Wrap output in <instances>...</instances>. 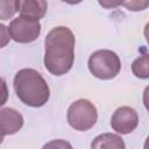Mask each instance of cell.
<instances>
[{
  "label": "cell",
  "instance_id": "obj_1",
  "mask_svg": "<svg viewBox=\"0 0 149 149\" xmlns=\"http://www.w3.org/2000/svg\"><path fill=\"white\" fill-rule=\"evenodd\" d=\"M74 35L70 28H52L44 40V66L54 76L68 73L74 62Z\"/></svg>",
  "mask_w": 149,
  "mask_h": 149
},
{
  "label": "cell",
  "instance_id": "obj_12",
  "mask_svg": "<svg viewBox=\"0 0 149 149\" xmlns=\"http://www.w3.org/2000/svg\"><path fill=\"white\" fill-rule=\"evenodd\" d=\"M122 6L130 12H141L148 8L149 0H123Z\"/></svg>",
  "mask_w": 149,
  "mask_h": 149
},
{
  "label": "cell",
  "instance_id": "obj_2",
  "mask_svg": "<svg viewBox=\"0 0 149 149\" xmlns=\"http://www.w3.org/2000/svg\"><path fill=\"white\" fill-rule=\"evenodd\" d=\"M16 97L27 106L42 107L50 98V88L42 74L34 69H21L13 81Z\"/></svg>",
  "mask_w": 149,
  "mask_h": 149
},
{
  "label": "cell",
  "instance_id": "obj_3",
  "mask_svg": "<svg viewBox=\"0 0 149 149\" xmlns=\"http://www.w3.org/2000/svg\"><path fill=\"white\" fill-rule=\"evenodd\" d=\"M87 66L90 72L95 78L108 80L115 78L119 74L121 70V62L114 51L101 49L91 54Z\"/></svg>",
  "mask_w": 149,
  "mask_h": 149
},
{
  "label": "cell",
  "instance_id": "obj_8",
  "mask_svg": "<svg viewBox=\"0 0 149 149\" xmlns=\"http://www.w3.org/2000/svg\"><path fill=\"white\" fill-rule=\"evenodd\" d=\"M48 9L47 0H16V10L20 16L36 20L42 19Z\"/></svg>",
  "mask_w": 149,
  "mask_h": 149
},
{
  "label": "cell",
  "instance_id": "obj_15",
  "mask_svg": "<svg viewBox=\"0 0 149 149\" xmlns=\"http://www.w3.org/2000/svg\"><path fill=\"white\" fill-rule=\"evenodd\" d=\"M99 5L105 8V9H112V8H116L120 5H122L123 0H98Z\"/></svg>",
  "mask_w": 149,
  "mask_h": 149
},
{
  "label": "cell",
  "instance_id": "obj_14",
  "mask_svg": "<svg viewBox=\"0 0 149 149\" xmlns=\"http://www.w3.org/2000/svg\"><path fill=\"white\" fill-rule=\"evenodd\" d=\"M8 100V87L6 81L0 78V107L3 106Z\"/></svg>",
  "mask_w": 149,
  "mask_h": 149
},
{
  "label": "cell",
  "instance_id": "obj_6",
  "mask_svg": "<svg viewBox=\"0 0 149 149\" xmlns=\"http://www.w3.org/2000/svg\"><path fill=\"white\" fill-rule=\"evenodd\" d=\"M139 125L137 112L129 106H121L114 111L111 118V127L121 135H126L135 130Z\"/></svg>",
  "mask_w": 149,
  "mask_h": 149
},
{
  "label": "cell",
  "instance_id": "obj_11",
  "mask_svg": "<svg viewBox=\"0 0 149 149\" xmlns=\"http://www.w3.org/2000/svg\"><path fill=\"white\" fill-rule=\"evenodd\" d=\"M16 12V0H0V20H9Z\"/></svg>",
  "mask_w": 149,
  "mask_h": 149
},
{
  "label": "cell",
  "instance_id": "obj_5",
  "mask_svg": "<svg viewBox=\"0 0 149 149\" xmlns=\"http://www.w3.org/2000/svg\"><path fill=\"white\" fill-rule=\"evenodd\" d=\"M10 38L17 43H31L36 41L41 34V24L36 20L19 16L8 26Z\"/></svg>",
  "mask_w": 149,
  "mask_h": 149
},
{
  "label": "cell",
  "instance_id": "obj_9",
  "mask_svg": "<svg viewBox=\"0 0 149 149\" xmlns=\"http://www.w3.org/2000/svg\"><path fill=\"white\" fill-rule=\"evenodd\" d=\"M125 147H126V144H125L123 140L121 139V136H119L116 134H112V133L101 134V135L97 136L91 143V148H94V149H100V148L123 149Z\"/></svg>",
  "mask_w": 149,
  "mask_h": 149
},
{
  "label": "cell",
  "instance_id": "obj_7",
  "mask_svg": "<svg viewBox=\"0 0 149 149\" xmlns=\"http://www.w3.org/2000/svg\"><path fill=\"white\" fill-rule=\"evenodd\" d=\"M23 126V116L14 108L6 107L0 109V144L6 135L17 133Z\"/></svg>",
  "mask_w": 149,
  "mask_h": 149
},
{
  "label": "cell",
  "instance_id": "obj_16",
  "mask_svg": "<svg viewBox=\"0 0 149 149\" xmlns=\"http://www.w3.org/2000/svg\"><path fill=\"white\" fill-rule=\"evenodd\" d=\"M63 2H66L69 5H77V3H80L83 0H62Z\"/></svg>",
  "mask_w": 149,
  "mask_h": 149
},
{
  "label": "cell",
  "instance_id": "obj_10",
  "mask_svg": "<svg viewBox=\"0 0 149 149\" xmlns=\"http://www.w3.org/2000/svg\"><path fill=\"white\" fill-rule=\"evenodd\" d=\"M132 71L135 77L141 79L149 78V57L147 54L137 57L132 64Z\"/></svg>",
  "mask_w": 149,
  "mask_h": 149
},
{
  "label": "cell",
  "instance_id": "obj_4",
  "mask_svg": "<svg viewBox=\"0 0 149 149\" xmlns=\"http://www.w3.org/2000/svg\"><path fill=\"white\" fill-rule=\"evenodd\" d=\"M66 119L74 130L86 132L95 125L98 120V112L90 100L78 99L69 106Z\"/></svg>",
  "mask_w": 149,
  "mask_h": 149
},
{
  "label": "cell",
  "instance_id": "obj_13",
  "mask_svg": "<svg viewBox=\"0 0 149 149\" xmlns=\"http://www.w3.org/2000/svg\"><path fill=\"white\" fill-rule=\"evenodd\" d=\"M9 40H10V35L8 31V27L0 23V49L6 47L9 43Z\"/></svg>",
  "mask_w": 149,
  "mask_h": 149
}]
</instances>
